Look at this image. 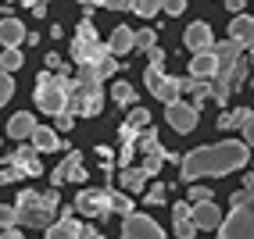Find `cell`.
<instances>
[{"label": "cell", "mask_w": 254, "mask_h": 239, "mask_svg": "<svg viewBox=\"0 0 254 239\" xmlns=\"http://www.w3.org/2000/svg\"><path fill=\"white\" fill-rule=\"evenodd\" d=\"M251 161V143L240 140H222V143H208L197 146L190 153H183L179 161V179L183 182H197V179H218V175H233Z\"/></svg>", "instance_id": "1"}, {"label": "cell", "mask_w": 254, "mask_h": 239, "mask_svg": "<svg viewBox=\"0 0 254 239\" xmlns=\"http://www.w3.org/2000/svg\"><path fill=\"white\" fill-rule=\"evenodd\" d=\"M233 211L226 214V221L218 225V236L222 239H254V190H236L229 196Z\"/></svg>", "instance_id": "2"}, {"label": "cell", "mask_w": 254, "mask_h": 239, "mask_svg": "<svg viewBox=\"0 0 254 239\" xmlns=\"http://www.w3.org/2000/svg\"><path fill=\"white\" fill-rule=\"evenodd\" d=\"M68 90H72V79L61 75V72H43L36 79V90H32V100H36V107L43 114H61L68 111Z\"/></svg>", "instance_id": "3"}, {"label": "cell", "mask_w": 254, "mask_h": 239, "mask_svg": "<svg viewBox=\"0 0 254 239\" xmlns=\"http://www.w3.org/2000/svg\"><path fill=\"white\" fill-rule=\"evenodd\" d=\"M14 207H18V225L22 229H47L58 214V207L36 190H22L18 200H14Z\"/></svg>", "instance_id": "4"}, {"label": "cell", "mask_w": 254, "mask_h": 239, "mask_svg": "<svg viewBox=\"0 0 254 239\" xmlns=\"http://www.w3.org/2000/svg\"><path fill=\"white\" fill-rule=\"evenodd\" d=\"M111 54L108 50V43H100V36H97V25L90 22V14L82 18L79 25H75V40H72V61L75 64H100Z\"/></svg>", "instance_id": "5"}, {"label": "cell", "mask_w": 254, "mask_h": 239, "mask_svg": "<svg viewBox=\"0 0 254 239\" xmlns=\"http://www.w3.org/2000/svg\"><path fill=\"white\" fill-rule=\"evenodd\" d=\"M68 111L75 118H97L104 111V90L100 79H75L68 90Z\"/></svg>", "instance_id": "6"}, {"label": "cell", "mask_w": 254, "mask_h": 239, "mask_svg": "<svg viewBox=\"0 0 254 239\" xmlns=\"http://www.w3.org/2000/svg\"><path fill=\"white\" fill-rule=\"evenodd\" d=\"M72 214L104 221L108 214H115V207H111V190H79V196H75V203H72Z\"/></svg>", "instance_id": "7"}, {"label": "cell", "mask_w": 254, "mask_h": 239, "mask_svg": "<svg viewBox=\"0 0 254 239\" xmlns=\"http://www.w3.org/2000/svg\"><path fill=\"white\" fill-rule=\"evenodd\" d=\"M4 164L14 172V179H36V175L43 172L40 150H36V146H18L14 153H4Z\"/></svg>", "instance_id": "8"}, {"label": "cell", "mask_w": 254, "mask_h": 239, "mask_svg": "<svg viewBox=\"0 0 254 239\" xmlns=\"http://www.w3.org/2000/svg\"><path fill=\"white\" fill-rule=\"evenodd\" d=\"M122 236H126V239H161L165 229H161L150 214H143V211H129V214L122 218Z\"/></svg>", "instance_id": "9"}, {"label": "cell", "mask_w": 254, "mask_h": 239, "mask_svg": "<svg viewBox=\"0 0 254 239\" xmlns=\"http://www.w3.org/2000/svg\"><path fill=\"white\" fill-rule=\"evenodd\" d=\"M165 118H168V125H172L179 136H190L197 129V122H200V107L183 104V96H179V100H172V104H165Z\"/></svg>", "instance_id": "10"}, {"label": "cell", "mask_w": 254, "mask_h": 239, "mask_svg": "<svg viewBox=\"0 0 254 239\" xmlns=\"http://www.w3.org/2000/svg\"><path fill=\"white\" fill-rule=\"evenodd\" d=\"M50 182L64 186V182H86V168H82V153L68 150V157H61V164L50 172Z\"/></svg>", "instance_id": "11"}, {"label": "cell", "mask_w": 254, "mask_h": 239, "mask_svg": "<svg viewBox=\"0 0 254 239\" xmlns=\"http://www.w3.org/2000/svg\"><path fill=\"white\" fill-rule=\"evenodd\" d=\"M183 47L190 50V54H200V50H215V32L208 22H190L183 32Z\"/></svg>", "instance_id": "12"}, {"label": "cell", "mask_w": 254, "mask_h": 239, "mask_svg": "<svg viewBox=\"0 0 254 239\" xmlns=\"http://www.w3.org/2000/svg\"><path fill=\"white\" fill-rule=\"evenodd\" d=\"M193 221H197L200 232H218V225L226 221V214L218 211L215 200H200V203H193Z\"/></svg>", "instance_id": "13"}, {"label": "cell", "mask_w": 254, "mask_h": 239, "mask_svg": "<svg viewBox=\"0 0 254 239\" xmlns=\"http://www.w3.org/2000/svg\"><path fill=\"white\" fill-rule=\"evenodd\" d=\"M172 229H176V236L179 239H190V236H197L200 229H197V221H193V203L190 200H179L176 207H172Z\"/></svg>", "instance_id": "14"}, {"label": "cell", "mask_w": 254, "mask_h": 239, "mask_svg": "<svg viewBox=\"0 0 254 239\" xmlns=\"http://www.w3.org/2000/svg\"><path fill=\"white\" fill-rule=\"evenodd\" d=\"M229 36L240 43L244 50H251L254 47V14H233V22H229Z\"/></svg>", "instance_id": "15"}, {"label": "cell", "mask_w": 254, "mask_h": 239, "mask_svg": "<svg viewBox=\"0 0 254 239\" xmlns=\"http://www.w3.org/2000/svg\"><path fill=\"white\" fill-rule=\"evenodd\" d=\"M36 125H40V122H36V118H32L29 111H18V114H11V122L4 125V132L11 136V140H18V143H22V140H32Z\"/></svg>", "instance_id": "16"}, {"label": "cell", "mask_w": 254, "mask_h": 239, "mask_svg": "<svg viewBox=\"0 0 254 239\" xmlns=\"http://www.w3.org/2000/svg\"><path fill=\"white\" fill-rule=\"evenodd\" d=\"M61 214H64V218H61V221H50L43 232H47L50 239H79V236H82V225L72 218V211H61Z\"/></svg>", "instance_id": "17"}, {"label": "cell", "mask_w": 254, "mask_h": 239, "mask_svg": "<svg viewBox=\"0 0 254 239\" xmlns=\"http://www.w3.org/2000/svg\"><path fill=\"white\" fill-rule=\"evenodd\" d=\"M218 72V57H215V50H200V54L190 57V75L193 79H211Z\"/></svg>", "instance_id": "18"}, {"label": "cell", "mask_w": 254, "mask_h": 239, "mask_svg": "<svg viewBox=\"0 0 254 239\" xmlns=\"http://www.w3.org/2000/svg\"><path fill=\"white\" fill-rule=\"evenodd\" d=\"M108 50L115 57H122V54H129V50H136V32H132L129 25H118L115 32H111V40H108Z\"/></svg>", "instance_id": "19"}, {"label": "cell", "mask_w": 254, "mask_h": 239, "mask_svg": "<svg viewBox=\"0 0 254 239\" xmlns=\"http://www.w3.org/2000/svg\"><path fill=\"white\" fill-rule=\"evenodd\" d=\"M147 172H143V168H132V164H126L122 168V172H118V186H122V190L126 193H143L147 190Z\"/></svg>", "instance_id": "20"}, {"label": "cell", "mask_w": 254, "mask_h": 239, "mask_svg": "<svg viewBox=\"0 0 254 239\" xmlns=\"http://www.w3.org/2000/svg\"><path fill=\"white\" fill-rule=\"evenodd\" d=\"M25 36H29V32H25V25L18 18H11V14L0 18V43H4V47H22Z\"/></svg>", "instance_id": "21"}, {"label": "cell", "mask_w": 254, "mask_h": 239, "mask_svg": "<svg viewBox=\"0 0 254 239\" xmlns=\"http://www.w3.org/2000/svg\"><path fill=\"white\" fill-rule=\"evenodd\" d=\"M150 93H154V100H161V104H172V100H179V96H183V79L165 75V79H161Z\"/></svg>", "instance_id": "22"}, {"label": "cell", "mask_w": 254, "mask_h": 239, "mask_svg": "<svg viewBox=\"0 0 254 239\" xmlns=\"http://www.w3.org/2000/svg\"><path fill=\"white\" fill-rule=\"evenodd\" d=\"M32 146H36L40 153H54L58 146H61V140H58V132L50 129V125H36V132H32V140H29Z\"/></svg>", "instance_id": "23"}, {"label": "cell", "mask_w": 254, "mask_h": 239, "mask_svg": "<svg viewBox=\"0 0 254 239\" xmlns=\"http://www.w3.org/2000/svg\"><path fill=\"white\" fill-rule=\"evenodd\" d=\"M247 122V107H233V111H222V114H218V129H222V132H229V129H240Z\"/></svg>", "instance_id": "24"}, {"label": "cell", "mask_w": 254, "mask_h": 239, "mask_svg": "<svg viewBox=\"0 0 254 239\" xmlns=\"http://www.w3.org/2000/svg\"><path fill=\"white\" fill-rule=\"evenodd\" d=\"M111 100L118 107H132V104H136V90H132L129 82H115V86H111Z\"/></svg>", "instance_id": "25"}, {"label": "cell", "mask_w": 254, "mask_h": 239, "mask_svg": "<svg viewBox=\"0 0 254 239\" xmlns=\"http://www.w3.org/2000/svg\"><path fill=\"white\" fill-rule=\"evenodd\" d=\"M165 0H129V11L140 14V18H154V14L161 11Z\"/></svg>", "instance_id": "26"}, {"label": "cell", "mask_w": 254, "mask_h": 239, "mask_svg": "<svg viewBox=\"0 0 254 239\" xmlns=\"http://www.w3.org/2000/svg\"><path fill=\"white\" fill-rule=\"evenodd\" d=\"M22 64H25V57H22L18 47H4V50H0V68H7V72H18Z\"/></svg>", "instance_id": "27"}, {"label": "cell", "mask_w": 254, "mask_h": 239, "mask_svg": "<svg viewBox=\"0 0 254 239\" xmlns=\"http://www.w3.org/2000/svg\"><path fill=\"white\" fill-rule=\"evenodd\" d=\"M126 122H129L132 129H147V125H150V111H147V107H140V104H132V107H129V114H126Z\"/></svg>", "instance_id": "28"}, {"label": "cell", "mask_w": 254, "mask_h": 239, "mask_svg": "<svg viewBox=\"0 0 254 239\" xmlns=\"http://www.w3.org/2000/svg\"><path fill=\"white\" fill-rule=\"evenodd\" d=\"M158 143H161V140H158V132L150 129V125H147V129H140V136H136V150H140V153H147V150H154Z\"/></svg>", "instance_id": "29"}, {"label": "cell", "mask_w": 254, "mask_h": 239, "mask_svg": "<svg viewBox=\"0 0 254 239\" xmlns=\"http://www.w3.org/2000/svg\"><path fill=\"white\" fill-rule=\"evenodd\" d=\"M11 96H14V79H11L7 68H0V107H4Z\"/></svg>", "instance_id": "30"}, {"label": "cell", "mask_w": 254, "mask_h": 239, "mask_svg": "<svg viewBox=\"0 0 254 239\" xmlns=\"http://www.w3.org/2000/svg\"><path fill=\"white\" fill-rule=\"evenodd\" d=\"M132 193H126V190H111V207L115 211H122V214H129L132 211V200H129Z\"/></svg>", "instance_id": "31"}, {"label": "cell", "mask_w": 254, "mask_h": 239, "mask_svg": "<svg viewBox=\"0 0 254 239\" xmlns=\"http://www.w3.org/2000/svg\"><path fill=\"white\" fill-rule=\"evenodd\" d=\"M18 225V207L14 203H0V229H11Z\"/></svg>", "instance_id": "32"}, {"label": "cell", "mask_w": 254, "mask_h": 239, "mask_svg": "<svg viewBox=\"0 0 254 239\" xmlns=\"http://www.w3.org/2000/svg\"><path fill=\"white\" fill-rule=\"evenodd\" d=\"M161 79H165V72H161V64H154V61H150V64L143 68V82H147V90H154V86H158Z\"/></svg>", "instance_id": "33"}, {"label": "cell", "mask_w": 254, "mask_h": 239, "mask_svg": "<svg viewBox=\"0 0 254 239\" xmlns=\"http://www.w3.org/2000/svg\"><path fill=\"white\" fill-rule=\"evenodd\" d=\"M143 200L150 203V207H154V203H165V186H161V182H154L150 190H143Z\"/></svg>", "instance_id": "34"}, {"label": "cell", "mask_w": 254, "mask_h": 239, "mask_svg": "<svg viewBox=\"0 0 254 239\" xmlns=\"http://www.w3.org/2000/svg\"><path fill=\"white\" fill-rule=\"evenodd\" d=\"M186 196H190V203H200V200H215V193L208 190V186H190V193H186Z\"/></svg>", "instance_id": "35"}, {"label": "cell", "mask_w": 254, "mask_h": 239, "mask_svg": "<svg viewBox=\"0 0 254 239\" xmlns=\"http://www.w3.org/2000/svg\"><path fill=\"white\" fill-rule=\"evenodd\" d=\"M161 11L168 14V18H179V14L186 11V0H165V4H161Z\"/></svg>", "instance_id": "36"}, {"label": "cell", "mask_w": 254, "mask_h": 239, "mask_svg": "<svg viewBox=\"0 0 254 239\" xmlns=\"http://www.w3.org/2000/svg\"><path fill=\"white\" fill-rule=\"evenodd\" d=\"M154 47V29H140L136 32V50H150Z\"/></svg>", "instance_id": "37"}, {"label": "cell", "mask_w": 254, "mask_h": 239, "mask_svg": "<svg viewBox=\"0 0 254 239\" xmlns=\"http://www.w3.org/2000/svg\"><path fill=\"white\" fill-rule=\"evenodd\" d=\"M54 125H58L61 132H68V129L75 125V114H72V111H61V114H54Z\"/></svg>", "instance_id": "38"}, {"label": "cell", "mask_w": 254, "mask_h": 239, "mask_svg": "<svg viewBox=\"0 0 254 239\" xmlns=\"http://www.w3.org/2000/svg\"><path fill=\"white\" fill-rule=\"evenodd\" d=\"M22 4L32 11V14H36V18H43V14H47V4H50V0H22Z\"/></svg>", "instance_id": "39"}, {"label": "cell", "mask_w": 254, "mask_h": 239, "mask_svg": "<svg viewBox=\"0 0 254 239\" xmlns=\"http://www.w3.org/2000/svg\"><path fill=\"white\" fill-rule=\"evenodd\" d=\"M244 140L251 143V150H254V107L247 111V122H244Z\"/></svg>", "instance_id": "40"}, {"label": "cell", "mask_w": 254, "mask_h": 239, "mask_svg": "<svg viewBox=\"0 0 254 239\" xmlns=\"http://www.w3.org/2000/svg\"><path fill=\"white\" fill-rule=\"evenodd\" d=\"M100 7H108V11H129V0H104Z\"/></svg>", "instance_id": "41"}, {"label": "cell", "mask_w": 254, "mask_h": 239, "mask_svg": "<svg viewBox=\"0 0 254 239\" xmlns=\"http://www.w3.org/2000/svg\"><path fill=\"white\" fill-rule=\"evenodd\" d=\"M147 57L154 61V64H161V61H165V50H161V47H150V50H147Z\"/></svg>", "instance_id": "42"}, {"label": "cell", "mask_w": 254, "mask_h": 239, "mask_svg": "<svg viewBox=\"0 0 254 239\" xmlns=\"http://www.w3.org/2000/svg\"><path fill=\"white\" fill-rule=\"evenodd\" d=\"M97 153H100V161L111 168V153H115V150H111V146H97Z\"/></svg>", "instance_id": "43"}, {"label": "cell", "mask_w": 254, "mask_h": 239, "mask_svg": "<svg viewBox=\"0 0 254 239\" xmlns=\"http://www.w3.org/2000/svg\"><path fill=\"white\" fill-rule=\"evenodd\" d=\"M43 64H47V68H61V54H47Z\"/></svg>", "instance_id": "44"}, {"label": "cell", "mask_w": 254, "mask_h": 239, "mask_svg": "<svg viewBox=\"0 0 254 239\" xmlns=\"http://www.w3.org/2000/svg\"><path fill=\"white\" fill-rule=\"evenodd\" d=\"M226 11H233V14H240V11H244V0H226Z\"/></svg>", "instance_id": "45"}, {"label": "cell", "mask_w": 254, "mask_h": 239, "mask_svg": "<svg viewBox=\"0 0 254 239\" xmlns=\"http://www.w3.org/2000/svg\"><path fill=\"white\" fill-rule=\"evenodd\" d=\"M79 4H82V7H100L104 0H79Z\"/></svg>", "instance_id": "46"}, {"label": "cell", "mask_w": 254, "mask_h": 239, "mask_svg": "<svg viewBox=\"0 0 254 239\" xmlns=\"http://www.w3.org/2000/svg\"><path fill=\"white\" fill-rule=\"evenodd\" d=\"M244 186H247V190H254V172H251V175L244 179Z\"/></svg>", "instance_id": "47"}, {"label": "cell", "mask_w": 254, "mask_h": 239, "mask_svg": "<svg viewBox=\"0 0 254 239\" xmlns=\"http://www.w3.org/2000/svg\"><path fill=\"white\" fill-rule=\"evenodd\" d=\"M247 61H251V68H254V47H251V54H247Z\"/></svg>", "instance_id": "48"}, {"label": "cell", "mask_w": 254, "mask_h": 239, "mask_svg": "<svg viewBox=\"0 0 254 239\" xmlns=\"http://www.w3.org/2000/svg\"><path fill=\"white\" fill-rule=\"evenodd\" d=\"M0 146H4V136H0Z\"/></svg>", "instance_id": "49"}]
</instances>
